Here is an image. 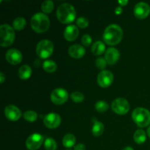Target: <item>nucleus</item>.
<instances>
[{
	"label": "nucleus",
	"mask_w": 150,
	"mask_h": 150,
	"mask_svg": "<svg viewBox=\"0 0 150 150\" xmlns=\"http://www.w3.org/2000/svg\"><path fill=\"white\" fill-rule=\"evenodd\" d=\"M122 38V29L117 24L110 25L104 31L103 40L109 45H117L121 42Z\"/></svg>",
	"instance_id": "nucleus-1"
},
{
	"label": "nucleus",
	"mask_w": 150,
	"mask_h": 150,
	"mask_svg": "<svg viewBox=\"0 0 150 150\" xmlns=\"http://www.w3.org/2000/svg\"><path fill=\"white\" fill-rule=\"evenodd\" d=\"M76 13L74 7L68 3L61 4L57 9V19L62 23L68 24L72 23L76 18Z\"/></svg>",
	"instance_id": "nucleus-2"
},
{
	"label": "nucleus",
	"mask_w": 150,
	"mask_h": 150,
	"mask_svg": "<svg viewBox=\"0 0 150 150\" xmlns=\"http://www.w3.org/2000/svg\"><path fill=\"white\" fill-rule=\"evenodd\" d=\"M31 26L37 33H43L49 29V18L44 13H36L31 19Z\"/></svg>",
	"instance_id": "nucleus-3"
},
{
	"label": "nucleus",
	"mask_w": 150,
	"mask_h": 150,
	"mask_svg": "<svg viewBox=\"0 0 150 150\" xmlns=\"http://www.w3.org/2000/svg\"><path fill=\"white\" fill-rule=\"evenodd\" d=\"M16 34L14 29L10 25L4 23L0 26V45L2 47H8L14 42Z\"/></svg>",
	"instance_id": "nucleus-4"
},
{
	"label": "nucleus",
	"mask_w": 150,
	"mask_h": 150,
	"mask_svg": "<svg viewBox=\"0 0 150 150\" xmlns=\"http://www.w3.org/2000/svg\"><path fill=\"white\" fill-rule=\"evenodd\" d=\"M132 118L140 127H145L150 124V112L146 108H136L132 113Z\"/></svg>",
	"instance_id": "nucleus-5"
},
{
	"label": "nucleus",
	"mask_w": 150,
	"mask_h": 150,
	"mask_svg": "<svg viewBox=\"0 0 150 150\" xmlns=\"http://www.w3.org/2000/svg\"><path fill=\"white\" fill-rule=\"evenodd\" d=\"M54 52V44L48 40H42L38 44L36 53L41 59H47L51 57Z\"/></svg>",
	"instance_id": "nucleus-6"
},
{
	"label": "nucleus",
	"mask_w": 150,
	"mask_h": 150,
	"mask_svg": "<svg viewBox=\"0 0 150 150\" xmlns=\"http://www.w3.org/2000/svg\"><path fill=\"white\" fill-rule=\"evenodd\" d=\"M113 111L120 115L126 114L130 110V104L125 98H117L114 100L111 105Z\"/></svg>",
	"instance_id": "nucleus-7"
},
{
	"label": "nucleus",
	"mask_w": 150,
	"mask_h": 150,
	"mask_svg": "<svg viewBox=\"0 0 150 150\" xmlns=\"http://www.w3.org/2000/svg\"><path fill=\"white\" fill-rule=\"evenodd\" d=\"M68 93L65 89L58 88V89H54L51 92V100L55 105H62L64 103L67 102V100H68Z\"/></svg>",
	"instance_id": "nucleus-8"
},
{
	"label": "nucleus",
	"mask_w": 150,
	"mask_h": 150,
	"mask_svg": "<svg viewBox=\"0 0 150 150\" xmlns=\"http://www.w3.org/2000/svg\"><path fill=\"white\" fill-rule=\"evenodd\" d=\"M98 83L102 88H107L114 81V75L108 70H102L98 76Z\"/></svg>",
	"instance_id": "nucleus-9"
},
{
	"label": "nucleus",
	"mask_w": 150,
	"mask_h": 150,
	"mask_svg": "<svg viewBox=\"0 0 150 150\" xmlns=\"http://www.w3.org/2000/svg\"><path fill=\"white\" fill-rule=\"evenodd\" d=\"M42 142H43V137L40 134L34 133L26 139V148L29 150H37L40 147Z\"/></svg>",
	"instance_id": "nucleus-10"
},
{
	"label": "nucleus",
	"mask_w": 150,
	"mask_h": 150,
	"mask_svg": "<svg viewBox=\"0 0 150 150\" xmlns=\"http://www.w3.org/2000/svg\"><path fill=\"white\" fill-rule=\"evenodd\" d=\"M45 127L49 129H55L61 124V117L59 114L55 113H51L45 117L43 120Z\"/></svg>",
	"instance_id": "nucleus-11"
},
{
	"label": "nucleus",
	"mask_w": 150,
	"mask_h": 150,
	"mask_svg": "<svg viewBox=\"0 0 150 150\" xmlns=\"http://www.w3.org/2000/svg\"><path fill=\"white\" fill-rule=\"evenodd\" d=\"M134 15L137 18L144 19L150 13V7L149 4L145 2H139L135 6Z\"/></svg>",
	"instance_id": "nucleus-12"
},
{
	"label": "nucleus",
	"mask_w": 150,
	"mask_h": 150,
	"mask_svg": "<svg viewBox=\"0 0 150 150\" xmlns=\"http://www.w3.org/2000/svg\"><path fill=\"white\" fill-rule=\"evenodd\" d=\"M6 60L10 64L16 65L21 62L22 59H23V55L21 53L20 51L15 48L8 50L5 54Z\"/></svg>",
	"instance_id": "nucleus-13"
},
{
	"label": "nucleus",
	"mask_w": 150,
	"mask_h": 150,
	"mask_svg": "<svg viewBox=\"0 0 150 150\" xmlns=\"http://www.w3.org/2000/svg\"><path fill=\"white\" fill-rule=\"evenodd\" d=\"M4 115L10 121H17L21 117V111L14 105H9L4 108Z\"/></svg>",
	"instance_id": "nucleus-14"
},
{
	"label": "nucleus",
	"mask_w": 150,
	"mask_h": 150,
	"mask_svg": "<svg viewBox=\"0 0 150 150\" xmlns=\"http://www.w3.org/2000/svg\"><path fill=\"white\" fill-rule=\"evenodd\" d=\"M120 51L115 48H109L105 51V59L106 60L107 64L110 65L116 64L120 59Z\"/></svg>",
	"instance_id": "nucleus-15"
},
{
	"label": "nucleus",
	"mask_w": 150,
	"mask_h": 150,
	"mask_svg": "<svg viewBox=\"0 0 150 150\" xmlns=\"http://www.w3.org/2000/svg\"><path fill=\"white\" fill-rule=\"evenodd\" d=\"M79 35V30L75 25L67 26L64 32V38L69 42L74 41Z\"/></svg>",
	"instance_id": "nucleus-16"
},
{
	"label": "nucleus",
	"mask_w": 150,
	"mask_h": 150,
	"mask_svg": "<svg viewBox=\"0 0 150 150\" xmlns=\"http://www.w3.org/2000/svg\"><path fill=\"white\" fill-rule=\"evenodd\" d=\"M86 51L82 45L75 44L70 46L68 49V54L71 57L74 59H81L84 56Z\"/></svg>",
	"instance_id": "nucleus-17"
},
{
	"label": "nucleus",
	"mask_w": 150,
	"mask_h": 150,
	"mask_svg": "<svg viewBox=\"0 0 150 150\" xmlns=\"http://www.w3.org/2000/svg\"><path fill=\"white\" fill-rule=\"evenodd\" d=\"M18 75L19 78L23 80H26V79H29L32 75V68L29 67L27 64L21 66L19 68L18 72Z\"/></svg>",
	"instance_id": "nucleus-18"
},
{
	"label": "nucleus",
	"mask_w": 150,
	"mask_h": 150,
	"mask_svg": "<svg viewBox=\"0 0 150 150\" xmlns=\"http://www.w3.org/2000/svg\"><path fill=\"white\" fill-rule=\"evenodd\" d=\"M105 50V44L101 41H97L92 45V52L94 55H101Z\"/></svg>",
	"instance_id": "nucleus-19"
},
{
	"label": "nucleus",
	"mask_w": 150,
	"mask_h": 150,
	"mask_svg": "<svg viewBox=\"0 0 150 150\" xmlns=\"http://www.w3.org/2000/svg\"><path fill=\"white\" fill-rule=\"evenodd\" d=\"M76 139L74 135L69 133V134L65 135L62 139L63 146H65L66 148H71L75 146L76 144Z\"/></svg>",
	"instance_id": "nucleus-20"
},
{
	"label": "nucleus",
	"mask_w": 150,
	"mask_h": 150,
	"mask_svg": "<svg viewBox=\"0 0 150 150\" xmlns=\"http://www.w3.org/2000/svg\"><path fill=\"white\" fill-rule=\"evenodd\" d=\"M133 139H134L136 143L139 144H142L146 142V133L143 130H141V129L137 130L135 132Z\"/></svg>",
	"instance_id": "nucleus-21"
},
{
	"label": "nucleus",
	"mask_w": 150,
	"mask_h": 150,
	"mask_svg": "<svg viewBox=\"0 0 150 150\" xmlns=\"http://www.w3.org/2000/svg\"><path fill=\"white\" fill-rule=\"evenodd\" d=\"M104 125L102 122L98 121H95L92 126V134L95 136H100L103 133Z\"/></svg>",
	"instance_id": "nucleus-22"
},
{
	"label": "nucleus",
	"mask_w": 150,
	"mask_h": 150,
	"mask_svg": "<svg viewBox=\"0 0 150 150\" xmlns=\"http://www.w3.org/2000/svg\"><path fill=\"white\" fill-rule=\"evenodd\" d=\"M26 22L23 18L22 17H18L16 18L14 20L13 23V26L14 29L17 31H21L22 29H24V27L26 26Z\"/></svg>",
	"instance_id": "nucleus-23"
},
{
	"label": "nucleus",
	"mask_w": 150,
	"mask_h": 150,
	"mask_svg": "<svg viewBox=\"0 0 150 150\" xmlns=\"http://www.w3.org/2000/svg\"><path fill=\"white\" fill-rule=\"evenodd\" d=\"M42 67H43L44 70L46 71L47 73H54L57 70V64L54 61L47 60V61L44 62L43 64H42Z\"/></svg>",
	"instance_id": "nucleus-24"
},
{
	"label": "nucleus",
	"mask_w": 150,
	"mask_h": 150,
	"mask_svg": "<svg viewBox=\"0 0 150 150\" xmlns=\"http://www.w3.org/2000/svg\"><path fill=\"white\" fill-rule=\"evenodd\" d=\"M42 11L45 13H50L54 10V2L50 0L45 1L41 6Z\"/></svg>",
	"instance_id": "nucleus-25"
},
{
	"label": "nucleus",
	"mask_w": 150,
	"mask_h": 150,
	"mask_svg": "<svg viewBox=\"0 0 150 150\" xmlns=\"http://www.w3.org/2000/svg\"><path fill=\"white\" fill-rule=\"evenodd\" d=\"M44 146H45V150H56L57 148V144L54 139H51V138H48L45 141Z\"/></svg>",
	"instance_id": "nucleus-26"
},
{
	"label": "nucleus",
	"mask_w": 150,
	"mask_h": 150,
	"mask_svg": "<svg viewBox=\"0 0 150 150\" xmlns=\"http://www.w3.org/2000/svg\"><path fill=\"white\" fill-rule=\"evenodd\" d=\"M23 118L28 122H33L38 119V114L34 111H27L23 114Z\"/></svg>",
	"instance_id": "nucleus-27"
},
{
	"label": "nucleus",
	"mask_w": 150,
	"mask_h": 150,
	"mask_svg": "<svg viewBox=\"0 0 150 150\" xmlns=\"http://www.w3.org/2000/svg\"><path fill=\"white\" fill-rule=\"evenodd\" d=\"M108 104L107 103L104 102V101H98L96 104H95V108L98 112L103 113L105 112L108 109Z\"/></svg>",
	"instance_id": "nucleus-28"
},
{
	"label": "nucleus",
	"mask_w": 150,
	"mask_h": 150,
	"mask_svg": "<svg viewBox=\"0 0 150 150\" xmlns=\"http://www.w3.org/2000/svg\"><path fill=\"white\" fill-rule=\"evenodd\" d=\"M71 99L75 103H81L84 100V96L80 92H73L70 95Z\"/></svg>",
	"instance_id": "nucleus-29"
},
{
	"label": "nucleus",
	"mask_w": 150,
	"mask_h": 150,
	"mask_svg": "<svg viewBox=\"0 0 150 150\" xmlns=\"http://www.w3.org/2000/svg\"><path fill=\"white\" fill-rule=\"evenodd\" d=\"M76 23H77L78 26L82 29H85L89 26V21L84 17H80L77 19L76 21Z\"/></svg>",
	"instance_id": "nucleus-30"
},
{
	"label": "nucleus",
	"mask_w": 150,
	"mask_h": 150,
	"mask_svg": "<svg viewBox=\"0 0 150 150\" xmlns=\"http://www.w3.org/2000/svg\"><path fill=\"white\" fill-rule=\"evenodd\" d=\"M95 64H96L97 67H98V69L103 70L105 68V67H106L107 62L104 58H103V57H100V58H98L96 59Z\"/></svg>",
	"instance_id": "nucleus-31"
},
{
	"label": "nucleus",
	"mask_w": 150,
	"mask_h": 150,
	"mask_svg": "<svg viewBox=\"0 0 150 150\" xmlns=\"http://www.w3.org/2000/svg\"><path fill=\"white\" fill-rule=\"evenodd\" d=\"M82 44L85 47H89L92 43V38L89 35H84L81 38Z\"/></svg>",
	"instance_id": "nucleus-32"
},
{
	"label": "nucleus",
	"mask_w": 150,
	"mask_h": 150,
	"mask_svg": "<svg viewBox=\"0 0 150 150\" xmlns=\"http://www.w3.org/2000/svg\"><path fill=\"white\" fill-rule=\"evenodd\" d=\"M74 150H86V146L83 144H79L75 146Z\"/></svg>",
	"instance_id": "nucleus-33"
},
{
	"label": "nucleus",
	"mask_w": 150,
	"mask_h": 150,
	"mask_svg": "<svg viewBox=\"0 0 150 150\" xmlns=\"http://www.w3.org/2000/svg\"><path fill=\"white\" fill-rule=\"evenodd\" d=\"M122 12V9L121 7H117V8H116V10H115V13H116V14H117V15L121 14Z\"/></svg>",
	"instance_id": "nucleus-34"
},
{
	"label": "nucleus",
	"mask_w": 150,
	"mask_h": 150,
	"mask_svg": "<svg viewBox=\"0 0 150 150\" xmlns=\"http://www.w3.org/2000/svg\"><path fill=\"white\" fill-rule=\"evenodd\" d=\"M118 2H119V4H120V6H125L126 4L128 3V1H126V0H123V1H121V0H120V1H119Z\"/></svg>",
	"instance_id": "nucleus-35"
},
{
	"label": "nucleus",
	"mask_w": 150,
	"mask_h": 150,
	"mask_svg": "<svg viewBox=\"0 0 150 150\" xmlns=\"http://www.w3.org/2000/svg\"><path fill=\"white\" fill-rule=\"evenodd\" d=\"M0 78H1V83H3L4 81V79H5V76H4V73H0Z\"/></svg>",
	"instance_id": "nucleus-36"
},
{
	"label": "nucleus",
	"mask_w": 150,
	"mask_h": 150,
	"mask_svg": "<svg viewBox=\"0 0 150 150\" xmlns=\"http://www.w3.org/2000/svg\"><path fill=\"white\" fill-rule=\"evenodd\" d=\"M122 150H134V149H133L132 147H130V146H126V147L124 148Z\"/></svg>",
	"instance_id": "nucleus-37"
},
{
	"label": "nucleus",
	"mask_w": 150,
	"mask_h": 150,
	"mask_svg": "<svg viewBox=\"0 0 150 150\" xmlns=\"http://www.w3.org/2000/svg\"><path fill=\"white\" fill-rule=\"evenodd\" d=\"M147 135H148V136L150 138V127L148 128V130H147Z\"/></svg>",
	"instance_id": "nucleus-38"
}]
</instances>
